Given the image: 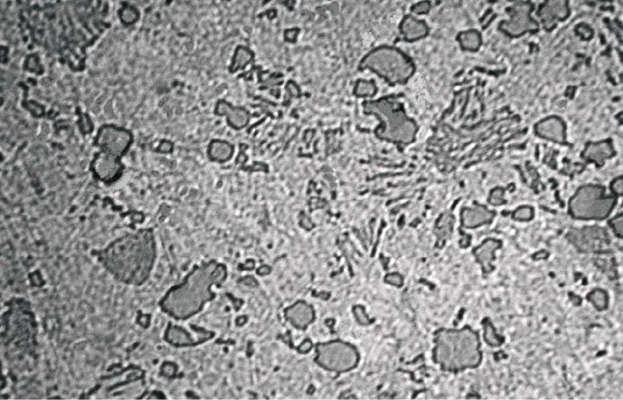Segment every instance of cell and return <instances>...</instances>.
Here are the masks:
<instances>
[{
    "instance_id": "6da1fadb",
    "label": "cell",
    "mask_w": 623,
    "mask_h": 400,
    "mask_svg": "<svg viewBox=\"0 0 623 400\" xmlns=\"http://www.w3.org/2000/svg\"><path fill=\"white\" fill-rule=\"evenodd\" d=\"M128 143V135L113 127L103 128L98 137V144L104 153L117 156L124 152Z\"/></svg>"
},
{
    "instance_id": "7a4b0ae2",
    "label": "cell",
    "mask_w": 623,
    "mask_h": 400,
    "mask_svg": "<svg viewBox=\"0 0 623 400\" xmlns=\"http://www.w3.org/2000/svg\"><path fill=\"white\" fill-rule=\"evenodd\" d=\"M93 170L95 175L104 182H110L117 175L120 170L115 156L102 153L93 162Z\"/></svg>"
},
{
    "instance_id": "3957f363",
    "label": "cell",
    "mask_w": 623,
    "mask_h": 400,
    "mask_svg": "<svg viewBox=\"0 0 623 400\" xmlns=\"http://www.w3.org/2000/svg\"><path fill=\"white\" fill-rule=\"evenodd\" d=\"M310 346H311V344L308 342H306V346H304V344H302L300 348H301L302 351H303V349L304 348V353H305V348H306V351L308 352V350H310Z\"/></svg>"
}]
</instances>
